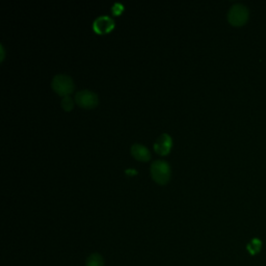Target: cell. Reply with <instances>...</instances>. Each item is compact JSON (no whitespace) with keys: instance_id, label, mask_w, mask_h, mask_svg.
Here are the masks:
<instances>
[{"instance_id":"cell-1","label":"cell","mask_w":266,"mask_h":266,"mask_svg":"<svg viewBox=\"0 0 266 266\" xmlns=\"http://www.w3.org/2000/svg\"><path fill=\"white\" fill-rule=\"evenodd\" d=\"M151 176L158 184H165L171 177L170 164L164 160H155L151 165Z\"/></svg>"},{"instance_id":"cell-2","label":"cell","mask_w":266,"mask_h":266,"mask_svg":"<svg viewBox=\"0 0 266 266\" xmlns=\"http://www.w3.org/2000/svg\"><path fill=\"white\" fill-rule=\"evenodd\" d=\"M52 89L61 96H68L74 91V82L72 78L65 75V74H58L55 75L51 82Z\"/></svg>"},{"instance_id":"cell-3","label":"cell","mask_w":266,"mask_h":266,"mask_svg":"<svg viewBox=\"0 0 266 266\" xmlns=\"http://www.w3.org/2000/svg\"><path fill=\"white\" fill-rule=\"evenodd\" d=\"M248 19V10L240 4L231 7L228 13V20L233 26H242Z\"/></svg>"},{"instance_id":"cell-4","label":"cell","mask_w":266,"mask_h":266,"mask_svg":"<svg viewBox=\"0 0 266 266\" xmlns=\"http://www.w3.org/2000/svg\"><path fill=\"white\" fill-rule=\"evenodd\" d=\"M75 101L80 107L90 109L98 105L99 99H98V96L96 93L90 90H82L76 93Z\"/></svg>"},{"instance_id":"cell-5","label":"cell","mask_w":266,"mask_h":266,"mask_svg":"<svg viewBox=\"0 0 266 266\" xmlns=\"http://www.w3.org/2000/svg\"><path fill=\"white\" fill-rule=\"evenodd\" d=\"M115 27V21L108 16H99L95 19L93 23V29L97 34H107Z\"/></svg>"},{"instance_id":"cell-6","label":"cell","mask_w":266,"mask_h":266,"mask_svg":"<svg viewBox=\"0 0 266 266\" xmlns=\"http://www.w3.org/2000/svg\"><path fill=\"white\" fill-rule=\"evenodd\" d=\"M171 148H172V137L166 133L161 134L156 139L155 143H154V149H155L156 153H158L159 155H166V154H169Z\"/></svg>"},{"instance_id":"cell-7","label":"cell","mask_w":266,"mask_h":266,"mask_svg":"<svg viewBox=\"0 0 266 266\" xmlns=\"http://www.w3.org/2000/svg\"><path fill=\"white\" fill-rule=\"evenodd\" d=\"M131 154L139 161H148L151 158V153L147 147L141 144H133L131 146Z\"/></svg>"},{"instance_id":"cell-8","label":"cell","mask_w":266,"mask_h":266,"mask_svg":"<svg viewBox=\"0 0 266 266\" xmlns=\"http://www.w3.org/2000/svg\"><path fill=\"white\" fill-rule=\"evenodd\" d=\"M261 246H262L261 241L259 239H257V238H255V239H253L247 244V250L251 255H255V254L259 253L260 249H261Z\"/></svg>"},{"instance_id":"cell-9","label":"cell","mask_w":266,"mask_h":266,"mask_svg":"<svg viewBox=\"0 0 266 266\" xmlns=\"http://www.w3.org/2000/svg\"><path fill=\"white\" fill-rule=\"evenodd\" d=\"M87 266H103V259L100 255L93 254L88 258Z\"/></svg>"},{"instance_id":"cell-10","label":"cell","mask_w":266,"mask_h":266,"mask_svg":"<svg viewBox=\"0 0 266 266\" xmlns=\"http://www.w3.org/2000/svg\"><path fill=\"white\" fill-rule=\"evenodd\" d=\"M62 106L65 110L69 111V110H71L74 106V101L71 97H69V96H66L63 98V100H62Z\"/></svg>"},{"instance_id":"cell-11","label":"cell","mask_w":266,"mask_h":266,"mask_svg":"<svg viewBox=\"0 0 266 266\" xmlns=\"http://www.w3.org/2000/svg\"><path fill=\"white\" fill-rule=\"evenodd\" d=\"M111 11H113L114 15H120V14L124 11V7L121 4H115L113 6V9H111Z\"/></svg>"},{"instance_id":"cell-12","label":"cell","mask_w":266,"mask_h":266,"mask_svg":"<svg viewBox=\"0 0 266 266\" xmlns=\"http://www.w3.org/2000/svg\"><path fill=\"white\" fill-rule=\"evenodd\" d=\"M125 173H126V174H129V173H131V174H136V171H135V170H126Z\"/></svg>"}]
</instances>
